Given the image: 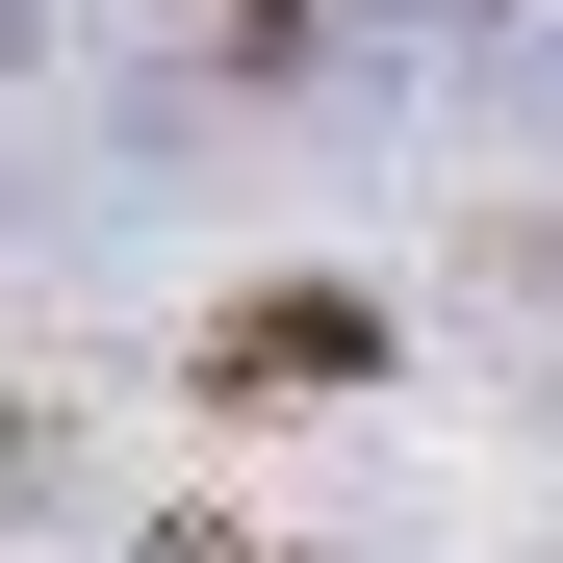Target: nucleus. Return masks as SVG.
Returning <instances> with one entry per match:
<instances>
[{"instance_id": "f257e3e1", "label": "nucleus", "mask_w": 563, "mask_h": 563, "mask_svg": "<svg viewBox=\"0 0 563 563\" xmlns=\"http://www.w3.org/2000/svg\"><path fill=\"white\" fill-rule=\"evenodd\" d=\"M358 358H385V333H358L333 282H282V308H231V333H206V385H358Z\"/></svg>"}, {"instance_id": "f03ea898", "label": "nucleus", "mask_w": 563, "mask_h": 563, "mask_svg": "<svg viewBox=\"0 0 563 563\" xmlns=\"http://www.w3.org/2000/svg\"><path fill=\"white\" fill-rule=\"evenodd\" d=\"M179 563H256V538H206V512H179Z\"/></svg>"}]
</instances>
